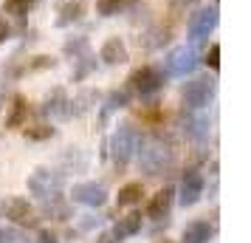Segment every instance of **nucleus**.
<instances>
[{"mask_svg":"<svg viewBox=\"0 0 251 243\" xmlns=\"http://www.w3.org/2000/svg\"><path fill=\"white\" fill-rule=\"evenodd\" d=\"M175 162V150H172L170 141H164L161 136H150L141 139L138 144V164L147 175H161L167 173Z\"/></svg>","mask_w":251,"mask_h":243,"instance_id":"1","label":"nucleus"},{"mask_svg":"<svg viewBox=\"0 0 251 243\" xmlns=\"http://www.w3.org/2000/svg\"><path fill=\"white\" fill-rule=\"evenodd\" d=\"M138 144H141V130L136 125H119V130L113 133V139H110V150H113V162L116 164H127L133 162V156L138 153Z\"/></svg>","mask_w":251,"mask_h":243,"instance_id":"2","label":"nucleus"},{"mask_svg":"<svg viewBox=\"0 0 251 243\" xmlns=\"http://www.w3.org/2000/svg\"><path fill=\"white\" fill-rule=\"evenodd\" d=\"M62 187H65V175L57 173V170H46V167L34 170L28 178V192L40 201H48V198L54 201L62 192Z\"/></svg>","mask_w":251,"mask_h":243,"instance_id":"3","label":"nucleus"},{"mask_svg":"<svg viewBox=\"0 0 251 243\" xmlns=\"http://www.w3.org/2000/svg\"><path fill=\"white\" fill-rule=\"evenodd\" d=\"M215 80H209V77H198V80L186 82L183 85V108L186 110H201L203 105L212 102V96H215Z\"/></svg>","mask_w":251,"mask_h":243,"instance_id":"4","label":"nucleus"},{"mask_svg":"<svg viewBox=\"0 0 251 243\" xmlns=\"http://www.w3.org/2000/svg\"><path fill=\"white\" fill-rule=\"evenodd\" d=\"M130 88L138 93V96H152L164 88V71L155 68V65H141L130 74Z\"/></svg>","mask_w":251,"mask_h":243,"instance_id":"5","label":"nucleus"},{"mask_svg":"<svg viewBox=\"0 0 251 243\" xmlns=\"http://www.w3.org/2000/svg\"><path fill=\"white\" fill-rule=\"evenodd\" d=\"M164 62H167V74H172V77H186V74L198 71V65H201V59H198V54H195L192 46L172 48Z\"/></svg>","mask_w":251,"mask_h":243,"instance_id":"6","label":"nucleus"},{"mask_svg":"<svg viewBox=\"0 0 251 243\" xmlns=\"http://www.w3.org/2000/svg\"><path fill=\"white\" fill-rule=\"evenodd\" d=\"M217 26V9H201L198 14H192V20H189V40L192 43H201L203 37H209L215 31Z\"/></svg>","mask_w":251,"mask_h":243,"instance_id":"7","label":"nucleus"},{"mask_svg":"<svg viewBox=\"0 0 251 243\" xmlns=\"http://www.w3.org/2000/svg\"><path fill=\"white\" fill-rule=\"evenodd\" d=\"M0 215L14 223H34V209L25 198H6L0 204Z\"/></svg>","mask_w":251,"mask_h":243,"instance_id":"8","label":"nucleus"},{"mask_svg":"<svg viewBox=\"0 0 251 243\" xmlns=\"http://www.w3.org/2000/svg\"><path fill=\"white\" fill-rule=\"evenodd\" d=\"M203 175L198 173V170H186L183 173V181H181V204L183 207H195L198 201H201V195H203Z\"/></svg>","mask_w":251,"mask_h":243,"instance_id":"9","label":"nucleus"},{"mask_svg":"<svg viewBox=\"0 0 251 243\" xmlns=\"http://www.w3.org/2000/svg\"><path fill=\"white\" fill-rule=\"evenodd\" d=\"M74 201H79L85 207H104V201H107V189L102 184H96V181H85V184H76L74 187Z\"/></svg>","mask_w":251,"mask_h":243,"instance_id":"10","label":"nucleus"},{"mask_svg":"<svg viewBox=\"0 0 251 243\" xmlns=\"http://www.w3.org/2000/svg\"><path fill=\"white\" fill-rule=\"evenodd\" d=\"M68 108H71V99L65 88H54V91L46 96V102H43V116H51V119H65L68 116Z\"/></svg>","mask_w":251,"mask_h":243,"instance_id":"11","label":"nucleus"},{"mask_svg":"<svg viewBox=\"0 0 251 243\" xmlns=\"http://www.w3.org/2000/svg\"><path fill=\"white\" fill-rule=\"evenodd\" d=\"M183 133H186V139L192 141H206L209 139V116L206 113H186V119H183Z\"/></svg>","mask_w":251,"mask_h":243,"instance_id":"12","label":"nucleus"},{"mask_svg":"<svg viewBox=\"0 0 251 243\" xmlns=\"http://www.w3.org/2000/svg\"><path fill=\"white\" fill-rule=\"evenodd\" d=\"M99 57H102L104 65H122V62L130 59V54H127V46H125V40H122V37H110V40L102 46Z\"/></svg>","mask_w":251,"mask_h":243,"instance_id":"13","label":"nucleus"},{"mask_svg":"<svg viewBox=\"0 0 251 243\" xmlns=\"http://www.w3.org/2000/svg\"><path fill=\"white\" fill-rule=\"evenodd\" d=\"M172 198H175V189L172 187H164L161 192H155V198L147 204V218L152 220H161L170 215V207H172Z\"/></svg>","mask_w":251,"mask_h":243,"instance_id":"14","label":"nucleus"},{"mask_svg":"<svg viewBox=\"0 0 251 243\" xmlns=\"http://www.w3.org/2000/svg\"><path fill=\"white\" fill-rule=\"evenodd\" d=\"M141 232V215L138 212H130L125 218H119V223L113 226V238L116 241H127V238H133Z\"/></svg>","mask_w":251,"mask_h":243,"instance_id":"15","label":"nucleus"},{"mask_svg":"<svg viewBox=\"0 0 251 243\" xmlns=\"http://www.w3.org/2000/svg\"><path fill=\"white\" fill-rule=\"evenodd\" d=\"M212 235H215V226L209 220H195L183 229V243H209Z\"/></svg>","mask_w":251,"mask_h":243,"instance_id":"16","label":"nucleus"},{"mask_svg":"<svg viewBox=\"0 0 251 243\" xmlns=\"http://www.w3.org/2000/svg\"><path fill=\"white\" fill-rule=\"evenodd\" d=\"M28 119V99L23 93H14L12 99V113L6 116V128H23Z\"/></svg>","mask_w":251,"mask_h":243,"instance_id":"17","label":"nucleus"},{"mask_svg":"<svg viewBox=\"0 0 251 243\" xmlns=\"http://www.w3.org/2000/svg\"><path fill=\"white\" fill-rule=\"evenodd\" d=\"M85 9H88V3H85V0H68V3L59 9L57 26H59V28H65V26H71V23H76V20H82Z\"/></svg>","mask_w":251,"mask_h":243,"instance_id":"18","label":"nucleus"},{"mask_svg":"<svg viewBox=\"0 0 251 243\" xmlns=\"http://www.w3.org/2000/svg\"><path fill=\"white\" fill-rule=\"evenodd\" d=\"M141 198H144L141 181H130V184H125L122 189H119L116 204H119V207H136V204H141Z\"/></svg>","mask_w":251,"mask_h":243,"instance_id":"19","label":"nucleus"},{"mask_svg":"<svg viewBox=\"0 0 251 243\" xmlns=\"http://www.w3.org/2000/svg\"><path fill=\"white\" fill-rule=\"evenodd\" d=\"M96 99H99V93H96V91H82L79 96L71 102L68 116H85V113L93 108V105H96Z\"/></svg>","mask_w":251,"mask_h":243,"instance_id":"20","label":"nucleus"},{"mask_svg":"<svg viewBox=\"0 0 251 243\" xmlns=\"http://www.w3.org/2000/svg\"><path fill=\"white\" fill-rule=\"evenodd\" d=\"M127 105H130V93L127 91H113L110 96H107L104 108H102V119H107L110 113H116L119 108H127Z\"/></svg>","mask_w":251,"mask_h":243,"instance_id":"21","label":"nucleus"},{"mask_svg":"<svg viewBox=\"0 0 251 243\" xmlns=\"http://www.w3.org/2000/svg\"><path fill=\"white\" fill-rule=\"evenodd\" d=\"M130 3H136V0H99L96 3V12L102 14V17H110V14H119Z\"/></svg>","mask_w":251,"mask_h":243,"instance_id":"22","label":"nucleus"},{"mask_svg":"<svg viewBox=\"0 0 251 243\" xmlns=\"http://www.w3.org/2000/svg\"><path fill=\"white\" fill-rule=\"evenodd\" d=\"M91 48H88V37H74V40H68L65 43V54H68L71 59H79L85 57Z\"/></svg>","mask_w":251,"mask_h":243,"instance_id":"23","label":"nucleus"},{"mask_svg":"<svg viewBox=\"0 0 251 243\" xmlns=\"http://www.w3.org/2000/svg\"><path fill=\"white\" fill-rule=\"evenodd\" d=\"M74 62H76V68H74V80H76V82H79V80H85V77H88V74H91L93 68H96V59H93V54H91V51H88L85 57L74 59Z\"/></svg>","mask_w":251,"mask_h":243,"instance_id":"24","label":"nucleus"},{"mask_svg":"<svg viewBox=\"0 0 251 243\" xmlns=\"http://www.w3.org/2000/svg\"><path fill=\"white\" fill-rule=\"evenodd\" d=\"M37 0H6V14H14V17H25L28 9L34 6Z\"/></svg>","mask_w":251,"mask_h":243,"instance_id":"25","label":"nucleus"},{"mask_svg":"<svg viewBox=\"0 0 251 243\" xmlns=\"http://www.w3.org/2000/svg\"><path fill=\"white\" fill-rule=\"evenodd\" d=\"M57 130L54 128H48V125H37V128H25V139H31V141H43V139H51Z\"/></svg>","mask_w":251,"mask_h":243,"instance_id":"26","label":"nucleus"},{"mask_svg":"<svg viewBox=\"0 0 251 243\" xmlns=\"http://www.w3.org/2000/svg\"><path fill=\"white\" fill-rule=\"evenodd\" d=\"M57 65V59L54 57H34V62H28L23 71H40V68H54Z\"/></svg>","mask_w":251,"mask_h":243,"instance_id":"27","label":"nucleus"},{"mask_svg":"<svg viewBox=\"0 0 251 243\" xmlns=\"http://www.w3.org/2000/svg\"><path fill=\"white\" fill-rule=\"evenodd\" d=\"M206 65H209V68H215V71L220 68V46H217V43L209 48V54H206Z\"/></svg>","mask_w":251,"mask_h":243,"instance_id":"28","label":"nucleus"},{"mask_svg":"<svg viewBox=\"0 0 251 243\" xmlns=\"http://www.w3.org/2000/svg\"><path fill=\"white\" fill-rule=\"evenodd\" d=\"M192 6H198V0H172V3H170V9H172L175 14H178V12H186V9H192Z\"/></svg>","mask_w":251,"mask_h":243,"instance_id":"29","label":"nucleus"},{"mask_svg":"<svg viewBox=\"0 0 251 243\" xmlns=\"http://www.w3.org/2000/svg\"><path fill=\"white\" fill-rule=\"evenodd\" d=\"M20 241V235L14 229H0V243H17Z\"/></svg>","mask_w":251,"mask_h":243,"instance_id":"30","label":"nucleus"},{"mask_svg":"<svg viewBox=\"0 0 251 243\" xmlns=\"http://www.w3.org/2000/svg\"><path fill=\"white\" fill-rule=\"evenodd\" d=\"M40 243H57V235L48 229H40Z\"/></svg>","mask_w":251,"mask_h":243,"instance_id":"31","label":"nucleus"},{"mask_svg":"<svg viewBox=\"0 0 251 243\" xmlns=\"http://www.w3.org/2000/svg\"><path fill=\"white\" fill-rule=\"evenodd\" d=\"M6 40H9V23L0 17V43H6Z\"/></svg>","mask_w":251,"mask_h":243,"instance_id":"32","label":"nucleus"},{"mask_svg":"<svg viewBox=\"0 0 251 243\" xmlns=\"http://www.w3.org/2000/svg\"><path fill=\"white\" fill-rule=\"evenodd\" d=\"M102 243H110V238H102Z\"/></svg>","mask_w":251,"mask_h":243,"instance_id":"33","label":"nucleus"}]
</instances>
